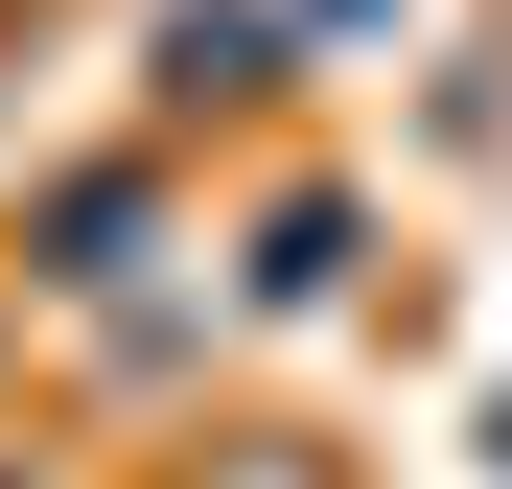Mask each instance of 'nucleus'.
Masks as SVG:
<instances>
[{"mask_svg":"<svg viewBox=\"0 0 512 489\" xmlns=\"http://www.w3.org/2000/svg\"><path fill=\"white\" fill-rule=\"evenodd\" d=\"M187 489H326V443H280V420H233V443H187Z\"/></svg>","mask_w":512,"mask_h":489,"instance_id":"obj_1","label":"nucleus"}]
</instances>
